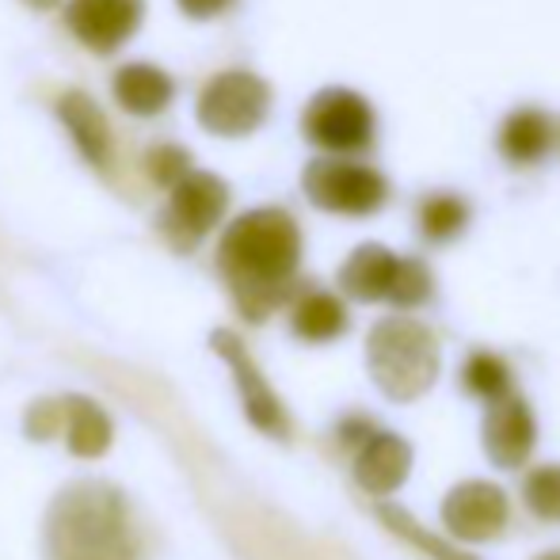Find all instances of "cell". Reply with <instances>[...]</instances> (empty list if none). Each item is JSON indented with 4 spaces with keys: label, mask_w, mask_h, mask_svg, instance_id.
<instances>
[{
    "label": "cell",
    "mask_w": 560,
    "mask_h": 560,
    "mask_svg": "<svg viewBox=\"0 0 560 560\" xmlns=\"http://www.w3.org/2000/svg\"><path fill=\"white\" fill-rule=\"evenodd\" d=\"M302 264V229L279 207L241 214L222 233L218 271L244 320L259 325L294 298Z\"/></svg>",
    "instance_id": "1"
},
{
    "label": "cell",
    "mask_w": 560,
    "mask_h": 560,
    "mask_svg": "<svg viewBox=\"0 0 560 560\" xmlns=\"http://www.w3.org/2000/svg\"><path fill=\"white\" fill-rule=\"evenodd\" d=\"M46 546L54 560H133L138 534L122 495L112 485L81 480L54 500L46 518Z\"/></svg>",
    "instance_id": "2"
},
{
    "label": "cell",
    "mask_w": 560,
    "mask_h": 560,
    "mask_svg": "<svg viewBox=\"0 0 560 560\" xmlns=\"http://www.w3.org/2000/svg\"><path fill=\"white\" fill-rule=\"evenodd\" d=\"M366 370L374 385L397 405L423 397L439 377V343L428 325L393 313L377 320L366 339Z\"/></svg>",
    "instance_id": "3"
},
{
    "label": "cell",
    "mask_w": 560,
    "mask_h": 560,
    "mask_svg": "<svg viewBox=\"0 0 560 560\" xmlns=\"http://www.w3.org/2000/svg\"><path fill=\"white\" fill-rule=\"evenodd\" d=\"M302 191L317 210L347 218H366L385 207L389 199V184L377 168L347 156H317L305 164L302 172Z\"/></svg>",
    "instance_id": "4"
},
{
    "label": "cell",
    "mask_w": 560,
    "mask_h": 560,
    "mask_svg": "<svg viewBox=\"0 0 560 560\" xmlns=\"http://www.w3.org/2000/svg\"><path fill=\"white\" fill-rule=\"evenodd\" d=\"M271 112V84L248 69H229L199 92V126L214 138H248Z\"/></svg>",
    "instance_id": "5"
},
{
    "label": "cell",
    "mask_w": 560,
    "mask_h": 560,
    "mask_svg": "<svg viewBox=\"0 0 560 560\" xmlns=\"http://www.w3.org/2000/svg\"><path fill=\"white\" fill-rule=\"evenodd\" d=\"M302 133L328 156L366 153L374 145V107L351 89H325L305 104Z\"/></svg>",
    "instance_id": "6"
},
{
    "label": "cell",
    "mask_w": 560,
    "mask_h": 560,
    "mask_svg": "<svg viewBox=\"0 0 560 560\" xmlns=\"http://www.w3.org/2000/svg\"><path fill=\"white\" fill-rule=\"evenodd\" d=\"M229 207V187L214 172H187L168 195V210L161 218L164 236L172 241V248L191 252L199 248V241L225 218Z\"/></svg>",
    "instance_id": "7"
},
{
    "label": "cell",
    "mask_w": 560,
    "mask_h": 560,
    "mask_svg": "<svg viewBox=\"0 0 560 560\" xmlns=\"http://www.w3.org/2000/svg\"><path fill=\"white\" fill-rule=\"evenodd\" d=\"M210 347L225 359V366L233 370V382H236V393H241V405H244V416H248L252 428H259L264 435L271 439H287L290 435V416L282 408L279 393L267 385V377L259 374L256 359L248 354V347L241 343V336H233L229 328H218L210 336Z\"/></svg>",
    "instance_id": "8"
},
{
    "label": "cell",
    "mask_w": 560,
    "mask_h": 560,
    "mask_svg": "<svg viewBox=\"0 0 560 560\" xmlns=\"http://www.w3.org/2000/svg\"><path fill=\"white\" fill-rule=\"evenodd\" d=\"M508 495L492 480H462L443 500V526L457 541H488L508 526Z\"/></svg>",
    "instance_id": "9"
},
{
    "label": "cell",
    "mask_w": 560,
    "mask_h": 560,
    "mask_svg": "<svg viewBox=\"0 0 560 560\" xmlns=\"http://www.w3.org/2000/svg\"><path fill=\"white\" fill-rule=\"evenodd\" d=\"M145 20V0H69L66 23L89 50L115 54L138 35Z\"/></svg>",
    "instance_id": "10"
},
{
    "label": "cell",
    "mask_w": 560,
    "mask_h": 560,
    "mask_svg": "<svg viewBox=\"0 0 560 560\" xmlns=\"http://www.w3.org/2000/svg\"><path fill=\"white\" fill-rule=\"evenodd\" d=\"M534 416H530V405L515 393L508 397L492 400L485 416V454L492 457V465L500 469H518V465L530 462V450H534Z\"/></svg>",
    "instance_id": "11"
},
{
    "label": "cell",
    "mask_w": 560,
    "mask_h": 560,
    "mask_svg": "<svg viewBox=\"0 0 560 560\" xmlns=\"http://www.w3.org/2000/svg\"><path fill=\"white\" fill-rule=\"evenodd\" d=\"M408 469H412V446L393 431H370L354 457V480L370 495H393L408 480Z\"/></svg>",
    "instance_id": "12"
},
{
    "label": "cell",
    "mask_w": 560,
    "mask_h": 560,
    "mask_svg": "<svg viewBox=\"0 0 560 560\" xmlns=\"http://www.w3.org/2000/svg\"><path fill=\"white\" fill-rule=\"evenodd\" d=\"M397 264L400 256H393L385 244H362L339 267V290L354 302H389Z\"/></svg>",
    "instance_id": "13"
},
{
    "label": "cell",
    "mask_w": 560,
    "mask_h": 560,
    "mask_svg": "<svg viewBox=\"0 0 560 560\" xmlns=\"http://www.w3.org/2000/svg\"><path fill=\"white\" fill-rule=\"evenodd\" d=\"M115 100L122 112L149 118V115H161L164 107L172 104L176 96V81H172L164 69L149 66V61H133V66H122L115 73Z\"/></svg>",
    "instance_id": "14"
},
{
    "label": "cell",
    "mask_w": 560,
    "mask_h": 560,
    "mask_svg": "<svg viewBox=\"0 0 560 560\" xmlns=\"http://www.w3.org/2000/svg\"><path fill=\"white\" fill-rule=\"evenodd\" d=\"M58 118L69 133H73L77 149L84 153V161L104 168L112 161V126H107L104 112L96 107V100L84 92H66L58 100Z\"/></svg>",
    "instance_id": "15"
},
{
    "label": "cell",
    "mask_w": 560,
    "mask_h": 560,
    "mask_svg": "<svg viewBox=\"0 0 560 560\" xmlns=\"http://www.w3.org/2000/svg\"><path fill=\"white\" fill-rule=\"evenodd\" d=\"M549 145H553V122H549L546 112H538V107H518V112H511L503 118V126H500L503 161L526 168V164H538L541 156L549 153Z\"/></svg>",
    "instance_id": "16"
},
{
    "label": "cell",
    "mask_w": 560,
    "mask_h": 560,
    "mask_svg": "<svg viewBox=\"0 0 560 560\" xmlns=\"http://www.w3.org/2000/svg\"><path fill=\"white\" fill-rule=\"evenodd\" d=\"M66 405V423H61V435H66L69 454L77 457H104L107 446L115 439L112 416L89 397H61Z\"/></svg>",
    "instance_id": "17"
},
{
    "label": "cell",
    "mask_w": 560,
    "mask_h": 560,
    "mask_svg": "<svg viewBox=\"0 0 560 560\" xmlns=\"http://www.w3.org/2000/svg\"><path fill=\"white\" fill-rule=\"evenodd\" d=\"M290 328L305 343H328V339L347 332V310L328 290H302L290 310Z\"/></svg>",
    "instance_id": "18"
},
{
    "label": "cell",
    "mask_w": 560,
    "mask_h": 560,
    "mask_svg": "<svg viewBox=\"0 0 560 560\" xmlns=\"http://www.w3.org/2000/svg\"><path fill=\"white\" fill-rule=\"evenodd\" d=\"M465 225H469V202H465L462 195L439 191V195H428V199H423L420 229L428 241H435V244L454 241Z\"/></svg>",
    "instance_id": "19"
},
{
    "label": "cell",
    "mask_w": 560,
    "mask_h": 560,
    "mask_svg": "<svg viewBox=\"0 0 560 560\" xmlns=\"http://www.w3.org/2000/svg\"><path fill=\"white\" fill-rule=\"evenodd\" d=\"M462 377H465V389H469L472 397L500 400L511 393V366L492 351H472L469 359H465Z\"/></svg>",
    "instance_id": "20"
},
{
    "label": "cell",
    "mask_w": 560,
    "mask_h": 560,
    "mask_svg": "<svg viewBox=\"0 0 560 560\" xmlns=\"http://www.w3.org/2000/svg\"><path fill=\"white\" fill-rule=\"evenodd\" d=\"M377 518H382L385 526H389L397 538H405L408 546H416V549H423L431 560H477V557H465V553H457L454 546H446V541H439L435 534H428L420 523H416L408 511H400V508H393V503H382L377 508Z\"/></svg>",
    "instance_id": "21"
},
{
    "label": "cell",
    "mask_w": 560,
    "mask_h": 560,
    "mask_svg": "<svg viewBox=\"0 0 560 560\" xmlns=\"http://www.w3.org/2000/svg\"><path fill=\"white\" fill-rule=\"evenodd\" d=\"M526 508L546 523H560V465H538L523 480Z\"/></svg>",
    "instance_id": "22"
},
{
    "label": "cell",
    "mask_w": 560,
    "mask_h": 560,
    "mask_svg": "<svg viewBox=\"0 0 560 560\" xmlns=\"http://www.w3.org/2000/svg\"><path fill=\"white\" fill-rule=\"evenodd\" d=\"M435 290L431 282V271L423 259H400L397 264V279H393V290H389V302L393 305H423Z\"/></svg>",
    "instance_id": "23"
},
{
    "label": "cell",
    "mask_w": 560,
    "mask_h": 560,
    "mask_svg": "<svg viewBox=\"0 0 560 560\" xmlns=\"http://www.w3.org/2000/svg\"><path fill=\"white\" fill-rule=\"evenodd\" d=\"M145 172H149V179L153 184H161V187H176L179 179L191 172V156L184 153L179 145H156L153 153L145 156Z\"/></svg>",
    "instance_id": "24"
},
{
    "label": "cell",
    "mask_w": 560,
    "mask_h": 560,
    "mask_svg": "<svg viewBox=\"0 0 560 560\" xmlns=\"http://www.w3.org/2000/svg\"><path fill=\"white\" fill-rule=\"evenodd\" d=\"M61 423H66V405L61 400H38V405L27 408V439H35V443L61 435Z\"/></svg>",
    "instance_id": "25"
},
{
    "label": "cell",
    "mask_w": 560,
    "mask_h": 560,
    "mask_svg": "<svg viewBox=\"0 0 560 560\" xmlns=\"http://www.w3.org/2000/svg\"><path fill=\"white\" fill-rule=\"evenodd\" d=\"M179 12H187L191 20H210V15H222L233 0H176Z\"/></svg>",
    "instance_id": "26"
},
{
    "label": "cell",
    "mask_w": 560,
    "mask_h": 560,
    "mask_svg": "<svg viewBox=\"0 0 560 560\" xmlns=\"http://www.w3.org/2000/svg\"><path fill=\"white\" fill-rule=\"evenodd\" d=\"M23 4L38 8V12H46V8H58V4H61V0H23Z\"/></svg>",
    "instance_id": "27"
},
{
    "label": "cell",
    "mask_w": 560,
    "mask_h": 560,
    "mask_svg": "<svg viewBox=\"0 0 560 560\" xmlns=\"http://www.w3.org/2000/svg\"><path fill=\"white\" fill-rule=\"evenodd\" d=\"M546 560H560V557H546Z\"/></svg>",
    "instance_id": "28"
}]
</instances>
